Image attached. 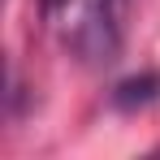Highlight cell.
I'll use <instances>...</instances> for the list:
<instances>
[{
	"mask_svg": "<svg viewBox=\"0 0 160 160\" xmlns=\"http://www.w3.org/2000/svg\"><path fill=\"white\" fill-rule=\"evenodd\" d=\"M160 100V74L156 69H143V74H130L112 87V108L121 112H138V108H152Z\"/></svg>",
	"mask_w": 160,
	"mask_h": 160,
	"instance_id": "obj_2",
	"label": "cell"
},
{
	"mask_svg": "<svg viewBox=\"0 0 160 160\" xmlns=\"http://www.w3.org/2000/svg\"><path fill=\"white\" fill-rule=\"evenodd\" d=\"M130 0H69L52 22L65 35V48L87 65H112L126 43Z\"/></svg>",
	"mask_w": 160,
	"mask_h": 160,
	"instance_id": "obj_1",
	"label": "cell"
},
{
	"mask_svg": "<svg viewBox=\"0 0 160 160\" xmlns=\"http://www.w3.org/2000/svg\"><path fill=\"white\" fill-rule=\"evenodd\" d=\"M65 4H69V0H39V9H43V18H48V22H52V18L65 9Z\"/></svg>",
	"mask_w": 160,
	"mask_h": 160,
	"instance_id": "obj_3",
	"label": "cell"
}]
</instances>
